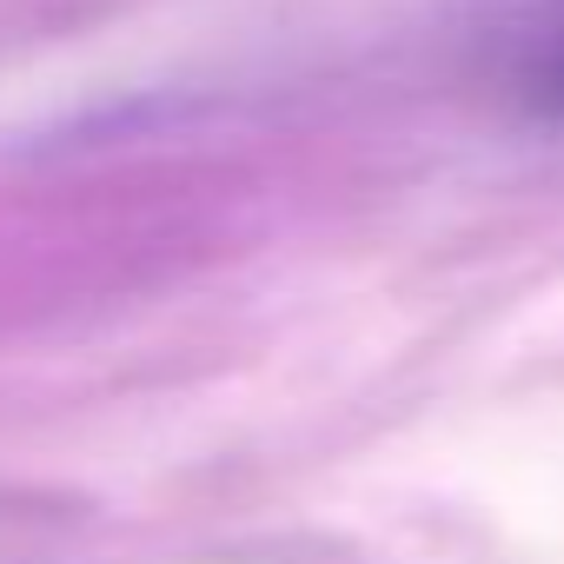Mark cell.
<instances>
[{
  "label": "cell",
  "mask_w": 564,
  "mask_h": 564,
  "mask_svg": "<svg viewBox=\"0 0 564 564\" xmlns=\"http://www.w3.org/2000/svg\"><path fill=\"white\" fill-rule=\"evenodd\" d=\"M518 100L538 113H564V28L518 67Z\"/></svg>",
  "instance_id": "obj_1"
}]
</instances>
